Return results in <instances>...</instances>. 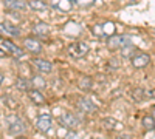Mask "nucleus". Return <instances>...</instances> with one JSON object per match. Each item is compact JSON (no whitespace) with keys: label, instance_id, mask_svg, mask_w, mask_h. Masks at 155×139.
<instances>
[{"label":"nucleus","instance_id":"obj_24","mask_svg":"<svg viewBox=\"0 0 155 139\" xmlns=\"http://www.w3.org/2000/svg\"><path fill=\"white\" fill-rule=\"evenodd\" d=\"M73 2H76L79 6H88L93 3V0H73Z\"/></svg>","mask_w":155,"mask_h":139},{"label":"nucleus","instance_id":"obj_14","mask_svg":"<svg viewBox=\"0 0 155 139\" xmlns=\"http://www.w3.org/2000/svg\"><path fill=\"white\" fill-rule=\"evenodd\" d=\"M5 6L8 8V9H11V11H22V9H25L28 5L25 3V2H22V0H5Z\"/></svg>","mask_w":155,"mask_h":139},{"label":"nucleus","instance_id":"obj_22","mask_svg":"<svg viewBox=\"0 0 155 139\" xmlns=\"http://www.w3.org/2000/svg\"><path fill=\"white\" fill-rule=\"evenodd\" d=\"M134 51H135V46H134L132 43H129V45H126V46L121 48V54H123L124 57H130V56L134 54Z\"/></svg>","mask_w":155,"mask_h":139},{"label":"nucleus","instance_id":"obj_3","mask_svg":"<svg viewBox=\"0 0 155 139\" xmlns=\"http://www.w3.org/2000/svg\"><path fill=\"white\" fill-rule=\"evenodd\" d=\"M0 48L3 49V51L6 53V54H11L12 57H22L23 56V51L16 45V43H12L11 40H8V39H3V37H0Z\"/></svg>","mask_w":155,"mask_h":139},{"label":"nucleus","instance_id":"obj_15","mask_svg":"<svg viewBox=\"0 0 155 139\" xmlns=\"http://www.w3.org/2000/svg\"><path fill=\"white\" fill-rule=\"evenodd\" d=\"M0 31L5 34H9V36H20L19 27H14L11 23H0Z\"/></svg>","mask_w":155,"mask_h":139},{"label":"nucleus","instance_id":"obj_27","mask_svg":"<svg viewBox=\"0 0 155 139\" xmlns=\"http://www.w3.org/2000/svg\"><path fill=\"white\" fill-rule=\"evenodd\" d=\"M152 115H153V118H155V105L152 107Z\"/></svg>","mask_w":155,"mask_h":139},{"label":"nucleus","instance_id":"obj_28","mask_svg":"<svg viewBox=\"0 0 155 139\" xmlns=\"http://www.w3.org/2000/svg\"><path fill=\"white\" fill-rule=\"evenodd\" d=\"M2 82H3V76H2V74H0V84H2Z\"/></svg>","mask_w":155,"mask_h":139},{"label":"nucleus","instance_id":"obj_5","mask_svg":"<svg viewBox=\"0 0 155 139\" xmlns=\"http://www.w3.org/2000/svg\"><path fill=\"white\" fill-rule=\"evenodd\" d=\"M51 125H53V119L50 115H41L36 119V128L41 133H47L51 128Z\"/></svg>","mask_w":155,"mask_h":139},{"label":"nucleus","instance_id":"obj_9","mask_svg":"<svg viewBox=\"0 0 155 139\" xmlns=\"http://www.w3.org/2000/svg\"><path fill=\"white\" fill-rule=\"evenodd\" d=\"M78 108H79L82 113H87V115L96 111V105L92 102V100H88V99H79L78 100Z\"/></svg>","mask_w":155,"mask_h":139},{"label":"nucleus","instance_id":"obj_21","mask_svg":"<svg viewBox=\"0 0 155 139\" xmlns=\"http://www.w3.org/2000/svg\"><path fill=\"white\" fill-rule=\"evenodd\" d=\"M132 96H134V99L137 100V102H141V100L146 97V91L143 90V88H137V90L132 91Z\"/></svg>","mask_w":155,"mask_h":139},{"label":"nucleus","instance_id":"obj_2","mask_svg":"<svg viewBox=\"0 0 155 139\" xmlns=\"http://www.w3.org/2000/svg\"><path fill=\"white\" fill-rule=\"evenodd\" d=\"M88 51H90V48L85 42H73L71 45H68V54L71 57H76V59L87 56Z\"/></svg>","mask_w":155,"mask_h":139},{"label":"nucleus","instance_id":"obj_7","mask_svg":"<svg viewBox=\"0 0 155 139\" xmlns=\"http://www.w3.org/2000/svg\"><path fill=\"white\" fill-rule=\"evenodd\" d=\"M101 124H102V127L109 131H120L123 128V124L118 122L116 119H113V118H104L101 121Z\"/></svg>","mask_w":155,"mask_h":139},{"label":"nucleus","instance_id":"obj_25","mask_svg":"<svg viewBox=\"0 0 155 139\" xmlns=\"http://www.w3.org/2000/svg\"><path fill=\"white\" fill-rule=\"evenodd\" d=\"M146 97H155V90H146Z\"/></svg>","mask_w":155,"mask_h":139},{"label":"nucleus","instance_id":"obj_18","mask_svg":"<svg viewBox=\"0 0 155 139\" xmlns=\"http://www.w3.org/2000/svg\"><path fill=\"white\" fill-rule=\"evenodd\" d=\"M141 125L144 127V130H153L155 128V118L153 116H144L141 119Z\"/></svg>","mask_w":155,"mask_h":139},{"label":"nucleus","instance_id":"obj_4","mask_svg":"<svg viewBox=\"0 0 155 139\" xmlns=\"http://www.w3.org/2000/svg\"><path fill=\"white\" fill-rule=\"evenodd\" d=\"M132 43L130 37L127 36H110L107 37V48L109 49H121L123 46Z\"/></svg>","mask_w":155,"mask_h":139},{"label":"nucleus","instance_id":"obj_8","mask_svg":"<svg viewBox=\"0 0 155 139\" xmlns=\"http://www.w3.org/2000/svg\"><path fill=\"white\" fill-rule=\"evenodd\" d=\"M23 46H25V49H27V51H30V53H33V54H39V53L42 51L41 42H37L36 39H25V40H23Z\"/></svg>","mask_w":155,"mask_h":139},{"label":"nucleus","instance_id":"obj_6","mask_svg":"<svg viewBox=\"0 0 155 139\" xmlns=\"http://www.w3.org/2000/svg\"><path fill=\"white\" fill-rule=\"evenodd\" d=\"M61 124L67 128H76L79 125V119H78L73 113H62L61 115Z\"/></svg>","mask_w":155,"mask_h":139},{"label":"nucleus","instance_id":"obj_29","mask_svg":"<svg viewBox=\"0 0 155 139\" xmlns=\"http://www.w3.org/2000/svg\"><path fill=\"white\" fill-rule=\"evenodd\" d=\"M153 33H155V31H153Z\"/></svg>","mask_w":155,"mask_h":139},{"label":"nucleus","instance_id":"obj_23","mask_svg":"<svg viewBox=\"0 0 155 139\" xmlns=\"http://www.w3.org/2000/svg\"><path fill=\"white\" fill-rule=\"evenodd\" d=\"M90 85H92V81H90L88 77H84V79L79 81V87L82 88V90H88Z\"/></svg>","mask_w":155,"mask_h":139},{"label":"nucleus","instance_id":"obj_10","mask_svg":"<svg viewBox=\"0 0 155 139\" xmlns=\"http://www.w3.org/2000/svg\"><path fill=\"white\" fill-rule=\"evenodd\" d=\"M33 65H34V68L39 73H50L51 70H53V65H51L48 60H45V59H34Z\"/></svg>","mask_w":155,"mask_h":139},{"label":"nucleus","instance_id":"obj_1","mask_svg":"<svg viewBox=\"0 0 155 139\" xmlns=\"http://www.w3.org/2000/svg\"><path fill=\"white\" fill-rule=\"evenodd\" d=\"M5 124H6V130H8L9 134H22V133L25 131V124H23V121H22L19 116H16V115H9V116L6 118Z\"/></svg>","mask_w":155,"mask_h":139},{"label":"nucleus","instance_id":"obj_19","mask_svg":"<svg viewBox=\"0 0 155 139\" xmlns=\"http://www.w3.org/2000/svg\"><path fill=\"white\" fill-rule=\"evenodd\" d=\"M31 87L33 88H37V90L45 88V81H44L42 76H34V77H31Z\"/></svg>","mask_w":155,"mask_h":139},{"label":"nucleus","instance_id":"obj_20","mask_svg":"<svg viewBox=\"0 0 155 139\" xmlns=\"http://www.w3.org/2000/svg\"><path fill=\"white\" fill-rule=\"evenodd\" d=\"M30 85H31V82L27 81V79H19V81L16 82L17 90H20V91H27L28 88H30Z\"/></svg>","mask_w":155,"mask_h":139},{"label":"nucleus","instance_id":"obj_13","mask_svg":"<svg viewBox=\"0 0 155 139\" xmlns=\"http://www.w3.org/2000/svg\"><path fill=\"white\" fill-rule=\"evenodd\" d=\"M33 33L44 39V37H47L50 34V27H48L47 23H44V22H39V23H36L34 27H33Z\"/></svg>","mask_w":155,"mask_h":139},{"label":"nucleus","instance_id":"obj_17","mask_svg":"<svg viewBox=\"0 0 155 139\" xmlns=\"http://www.w3.org/2000/svg\"><path fill=\"white\" fill-rule=\"evenodd\" d=\"M28 6H30L31 9H36V11H44V9L48 8V5L44 2V0H30Z\"/></svg>","mask_w":155,"mask_h":139},{"label":"nucleus","instance_id":"obj_26","mask_svg":"<svg viewBox=\"0 0 155 139\" xmlns=\"http://www.w3.org/2000/svg\"><path fill=\"white\" fill-rule=\"evenodd\" d=\"M5 56H6V53L3 51V49H2V48H0V57H5Z\"/></svg>","mask_w":155,"mask_h":139},{"label":"nucleus","instance_id":"obj_12","mask_svg":"<svg viewBox=\"0 0 155 139\" xmlns=\"http://www.w3.org/2000/svg\"><path fill=\"white\" fill-rule=\"evenodd\" d=\"M51 5L62 12H68L73 8V0H51Z\"/></svg>","mask_w":155,"mask_h":139},{"label":"nucleus","instance_id":"obj_16","mask_svg":"<svg viewBox=\"0 0 155 139\" xmlns=\"http://www.w3.org/2000/svg\"><path fill=\"white\" fill-rule=\"evenodd\" d=\"M28 96H30V99L33 100L34 104H37V105H41V104H44L45 102V97H44V94L37 90V88H34V90H30L28 91Z\"/></svg>","mask_w":155,"mask_h":139},{"label":"nucleus","instance_id":"obj_11","mask_svg":"<svg viewBox=\"0 0 155 139\" xmlns=\"http://www.w3.org/2000/svg\"><path fill=\"white\" fill-rule=\"evenodd\" d=\"M149 62H150V57L147 54H137L132 57V65L134 68H144L149 65Z\"/></svg>","mask_w":155,"mask_h":139}]
</instances>
